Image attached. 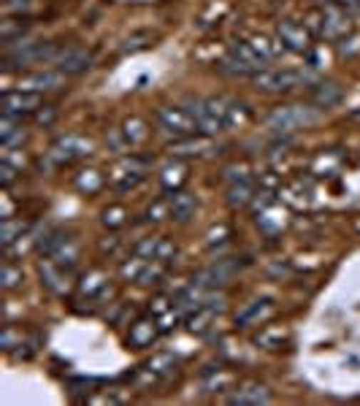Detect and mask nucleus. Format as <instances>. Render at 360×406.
Here are the masks:
<instances>
[{
    "label": "nucleus",
    "instance_id": "nucleus-1",
    "mask_svg": "<svg viewBox=\"0 0 360 406\" xmlns=\"http://www.w3.org/2000/svg\"><path fill=\"white\" fill-rule=\"evenodd\" d=\"M149 176V157L144 155H122L120 160L108 168V187L114 192H130Z\"/></svg>",
    "mask_w": 360,
    "mask_h": 406
},
{
    "label": "nucleus",
    "instance_id": "nucleus-2",
    "mask_svg": "<svg viewBox=\"0 0 360 406\" xmlns=\"http://www.w3.org/2000/svg\"><path fill=\"white\" fill-rule=\"evenodd\" d=\"M312 81V73L304 71V68H263L252 76L254 90L260 93H290V90H298Z\"/></svg>",
    "mask_w": 360,
    "mask_h": 406
},
{
    "label": "nucleus",
    "instance_id": "nucleus-3",
    "mask_svg": "<svg viewBox=\"0 0 360 406\" xmlns=\"http://www.w3.org/2000/svg\"><path fill=\"white\" fill-rule=\"evenodd\" d=\"M60 54V46L52 41H36V43H14L6 46L3 54V68L14 71V68H27L36 66V63H54V57Z\"/></svg>",
    "mask_w": 360,
    "mask_h": 406
},
{
    "label": "nucleus",
    "instance_id": "nucleus-4",
    "mask_svg": "<svg viewBox=\"0 0 360 406\" xmlns=\"http://www.w3.org/2000/svg\"><path fill=\"white\" fill-rule=\"evenodd\" d=\"M320 120V111L314 106H277L266 114V125L279 133H293L298 127H307Z\"/></svg>",
    "mask_w": 360,
    "mask_h": 406
},
{
    "label": "nucleus",
    "instance_id": "nucleus-5",
    "mask_svg": "<svg viewBox=\"0 0 360 406\" xmlns=\"http://www.w3.org/2000/svg\"><path fill=\"white\" fill-rule=\"evenodd\" d=\"M307 19H309L307 30H314V33H317L320 38H325V41H339V38H344V36L349 33L347 14L341 11L336 3L325 6L322 11H312Z\"/></svg>",
    "mask_w": 360,
    "mask_h": 406
},
{
    "label": "nucleus",
    "instance_id": "nucleus-6",
    "mask_svg": "<svg viewBox=\"0 0 360 406\" xmlns=\"http://www.w3.org/2000/svg\"><path fill=\"white\" fill-rule=\"evenodd\" d=\"M155 122L163 133L174 135V138H187V135L198 133L195 117L190 114L187 106H160L155 111Z\"/></svg>",
    "mask_w": 360,
    "mask_h": 406
},
{
    "label": "nucleus",
    "instance_id": "nucleus-7",
    "mask_svg": "<svg viewBox=\"0 0 360 406\" xmlns=\"http://www.w3.org/2000/svg\"><path fill=\"white\" fill-rule=\"evenodd\" d=\"M87 155H93V141L73 133L60 135L52 147H49V160H52L54 165H68V162L81 160V157H87Z\"/></svg>",
    "mask_w": 360,
    "mask_h": 406
},
{
    "label": "nucleus",
    "instance_id": "nucleus-8",
    "mask_svg": "<svg viewBox=\"0 0 360 406\" xmlns=\"http://www.w3.org/2000/svg\"><path fill=\"white\" fill-rule=\"evenodd\" d=\"M0 108H3V117H9V120H22V117L36 114L41 108V93H30V90H9V93H3Z\"/></svg>",
    "mask_w": 360,
    "mask_h": 406
},
{
    "label": "nucleus",
    "instance_id": "nucleus-9",
    "mask_svg": "<svg viewBox=\"0 0 360 406\" xmlns=\"http://www.w3.org/2000/svg\"><path fill=\"white\" fill-rule=\"evenodd\" d=\"M93 60L95 54L90 49H84L79 43H71V46H60V54L54 57V66L66 76H79V73L93 68Z\"/></svg>",
    "mask_w": 360,
    "mask_h": 406
},
{
    "label": "nucleus",
    "instance_id": "nucleus-10",
    "mask_svg": "<svg viewBox=\"0 0 360 406\" xmlns=\"http://www.w3.org/2000/svg\"><path fill=\"white\" fill-rule=\"evenodd\" d=\"M277 41L287 52L295 54H309V30L304 25H298L293 19H279L277 22Z\"/></svg>",
    "mask_w": 360,
    "mask_h": 406
},
{
    "label": "nucleus",
    "instance_id": "nucleus-11",
    "mask_svg": "<svg viewBox=\"0 0 360 406\" xmlns=\"http://www.w3.org/2000/svg\"><path fill=\"white\" fill-rule=\"evenodd\" d=\"M236 271H239V263H236V260H217L209 269L200 271L198 276L192 279V284L206 287V290H217V287H225V284L236 276Z\"/></svg>",
    "mask_w": 360,
    "mask_h": 406
},
{
    "label": "nucleus",
    "instance_id": "nucleus-12",
    "mask_svg": "<svg viewBox=\"0 0 360 406\" xmlns=\"http://www.w3.org/2000/svg\"><path fill=\"white\" fill-rule=\"evenodd\" d=\"M187 108H190V114L195 117V125H198V135H206V138H212V135L222 133L225 130V125H222V120L214 114L212 108H209V103L206 100H187L185 103Z\"/></svg>",
    "mask_w": 360,
    "mask_h": 406
},
{
    "label": "nucleus",
    "instance_id": "nucleus-13",
    "mask_svg": "<svg viewBox=\"0 0 360 406\" xmlns=\"http://www.w3.org/2000/svg\"><path fill=\"white\" fill-rule=\"evenodd\" d=\"M268 401H271V390H268L266 385H260V382H244L227 398V404L236 406H260L268 404Z\"/></svg>",
    "mask_w": 360,
    "mask_h": 406
},
{
    "label": "nucleus",
    "instance_id": "nucleus-14",
    "mask_svg": "<svg viewBox=\"0 0 360 406\" xmlns=\"http://www.w3.org/2000/svg\"><path fill=\"white\" fill-rule=\"evenodd\" d=\"M63 81H66V73H63V71H57V68H54V71H38V73L22 76L16 90L43 93V90H57V87H63Z\"/></svg>",
    "mask_w": 360,
    "mask_h": 406
},
{
    "label": "nucleus",
    "instance_id": "nucleus-15",
    "mask_svg": "<svg viewBox=\"0 0 360 406\" xmlns=\"http://www.w3.org/2000/svg\"><path fill=\"white\" fill-rule=\"evenodd\" d=\"M160 336V325H158V317H141L130 325V333H128V344L135 347V350H144L149 347L155 338Z\"/></svg>",
    "mask_w": 360,
    "mask_h": 406
},
{
    "label": "nucleus",
    "instance_id": "nucleus-16",
    "mask_svg": "<svg viewBox=\"0 0 360 406\" xmlns=\"http://www.w3.org/2000/svg\"><path fill=\"white\" fill-rule=\"evenodd\" d=\"M176 365V358L171 352H158L155 358H149L147 363L141 365V382H160L165 379Z\"/></svg>",
    "mask_w": 360,
    "mask_h": 406
},
{
    "label": "nucleus",
    "instance_id": "nucleus-17",
    "mask_svg": "<svg viewBox=\"0 0 360 406\" xmlns=\"http://www.w3.org/2000/svg\"><path fill=\"white\" fill-rule=\"evenodd\" d=\"M187 179H190V168L185 160H168L160 168V184L165 192H176V189H185Z\"/></svg>",
    "mask_w": 360,
    "mask_h": 406
},
{
    "label": "nucleus",
    "instance_id": "nucleus-18",
    "mask_svg": "<svg viewBox=\"0 0 360 406\" xmlns=\"http://www.w3.org/2000/svg\"><path fill=\"white\" fill-rule=\"evenodd\" d=\"M341 87L336 81H320L309 90V103L317 108H334L339 100H341Z\"/></svg>",
    "mask_w": 360,
    "mask_h": 406
},
{
    "label": "nucleus",
    "instance_id": "nucleus-19",
    "mask_svg": "<svg viewBox=\"0 0 360 406\" xmlns=\"http://www.w3.org/2000/svg\"><path fill=\"white\" fill-rule=\"evenodd\" d=\"M168 203H171V219H176V222H187L190 217L195 214V209H198L195 195L187 192V189L168 192Z\"/></svg>",
    "mask_w": 360,
    "mask_h": 406
},
{
    "label": "nucleus",
    "instance_id": "nucleus-20",
    "mask_svg": "<svg viewBox=\"0 0 360 406\" xmlns=\"http://www.w3.org/2000/svg\"><path fill=\"white\" fill-rule=\"evenodd\" d=\"M106 282H108L106 274H103V271H98V269H93V271H87V274L79 279V284H76V293H79L81 298H90V301H95V298L106 290Z\"/></svg>",
    "mask_w": 360,
    "mask_h": 406
},
{
    "label": "nucleus",
    "instance_id": "nucleus-21",
    "mask_svg": "<svg viewBox=\"0 0 360 406\" xmlns=\"http://www.w3.org/2000/svg\"><path fill=\"white\" fill-rule=\"evenodd\" d=\"M254 201V187L250 179H241V182H230L227 184V206L230 209H244Z\"/></svg>",
    "mask_w": 360,
    "mask_h": 406
},
{
    "label": "nucleus",
    "instance_id": "nucleus-22",
    "mask_svg": "<svg viewBox=\"0 0 360 406\" xmlns=\"http://www.w3.org/2000/svg\"><path fill=\"white\" fill-rule=\"evenodd\" d=\"M227 54H233V57L241 60L244 66H250L254 73H257V71H263V66H266V60L254 52V46L250 43V41H233V43H230V49H227Z\"/></svg>",
    "mask_w": 360,
    "mask_h": 406
},
{
    "label": "nucleus",
    "instance_id": "nucleus-23",
    "mask_svg": "<svg viewBox=\"0 0 360 406\" xmlns=\"http://www.w3.org/2000/svg\"><path fill=\"white\" fill-rule=\"evenodd\" d=\"M38 274H41V279H43V284L52 290V293H63L66 290V271L60 269L54 260H41L38 263Z\"/></svg>",
    "mask_w": 360,
    "mask_h": 406
},
{
    "label": "nucleus",
    "instance_id": "nucleus-24",
    "mask_svg": "<svg viewBox=\"0 0 360 406\" xmlns=\"http://www.w3.org/2000/svg\"><path fill=\"white\" fill-rule=\"evenodd\" d=\"M122 135H125V141H128V147H138V144H144L147 141V122L141 120V117H128V120L120 125Z\"/></svg>",
    "mask_w": 360,
    "mask_h": 406
},
{
    "label": "nucleus",
    "instance_id": "nucleus-25",
    "mask_svg": "<svg viewBox=\"0 0 360 406\" xmlns=\"http://www.w3.org/2000/svg\"><path fill=\"white\" fill-rule=\"evenodd\" d=\"M25 138H27V133H25V127H22L19 122L3 117V122H0V144H3V147H6V149L19 147Z\"/></svg>",
    "mask_w": 360,
    "mask_h": 406
},
{
    "label": "nucleus",
    "instance_id": "nucleus-26",
    "mask_svg": "<svg viewBox=\"0 0 360 406\" xmlns=\"http://www.w3.org/2000/svg\"><path fill=\"white\" fill-rule=\"evenodd\" d=\"M268 311H271V298H257V301H252L247 309L236 314V325L244 328V325L260 323V317H266Z\"/></svg>",
    "mask_w": 360,
    "mask_h": 406
},
{
    "label": "nucleus",
    "instance_id": "nucleus-27",
    "mask_svg": "<svg viewBox=\"0 0 360 406\" xmlns=\"http://www.w3.org/2000/svg\"><path fill=\"white\" fill-rule=\"evenodd\" d=\"M203 152H209V141H206V135L195 141V135H187V138H176L174 144H171V155L174 157H187V155H203Z\"/></svg>",
    "mask_w": 360,
    "mask_h": 406
},
{
    "label": "nucleus",
    "instance_id": "nucleus-28",
    "mask_svg": "<svg viewBox=\"0 0 360 406\" xmlns=\"http://www.w3.org/2000/svg\"><path fill=\"white\" fill-rule=\"evenodd\" d=\"M103 174L101 171H95V168H84V171H79L76 174V179H73V184H76V189H79L81 195H95L98 189L103 187Z\"/></svg>",
    "mask_w": 360,
    "mask_h": 406
},
{
    "label": "nucleus",
    "instance_id": "nucleus-29",
    "mask_svg": "<svg viewBox=\"0 0 360 406\" xmlns=\"http://www.w3.org/2000/svg\"><path fill=\"white\" fill-rule=\"evenodd\" d=\"M147 263H149V257L144 255H130V257H125L120 263V276L125 279V282H138L141 279V274H144V269H147Z\"/></svg>",
    "mask_w": 360,
    "mask_h": 406
},
{
    "label": "nucleus",
    "instance_id": "nucleus-30",
    "mask_svg": "<svg viewBox=\"0 0 360 406\" xmlns=\"http://www.w3.org/2000/svg\"><path fill=\"white\" fill-rule=\"evenodd\" d=\"M165 217H171V203H168V192L160 195V198H155V201L147 206V212H144V222H152V225H158L163 222Z\"/></svg>",
    "mask_w": 360,
    "mask_h": 406
},
{
    "label": "nucleus",
    "instance_id": "nucleus-31",
    "mask_svg": "<svg viewBox=\"0 0 360 406\" xmlns=\"http://www.w3.org/2000/svg\"><path fill=\"white\" fill-rule=\"evenodd\" d=\"M71 241V236H68L66 230H52V233H46V236H43V239H41L38 241V252L43 257H52L54 252H57V249H60V246H63V244H68Z\"/></svg>",
    "mask_w": 360,
    "mask_h": 406
},
{
    "label": "nucleus",
    "instance_id": "nucleus-32",
    "mask_svg": "<svg viewBox=\"0 0 360 406\" xmlns=\"http://www.w3.org/2000/svg\"><path fill=\"white\" fill-rule=\"evenodd\" d=\"M250 43H252L254 52L260 54V57H263L266 63H271L274 57H279V52L284 49L279 41H271L268 36H252V38H250Z\"/></svg>",
    "mask_w": 360,
    "mask_h": 406
},
{
    "label": "nucleus",
    "instance_id": "nucleus-33",
    "mask_svg": "<svg viewBox=\"0 0 360 406\" xmlns=\"http://www.w3.org/2000/svg\"><path fill=\"white\" fill-rule=\"evenodd\" d=\"M27 33V25L19 19H3L0 22V38L6 46H14L16 41H22V36Z\"/></svg>",
    "mask_w": 360,
    "mask_h": 406
},
{
    "label": "nucleus",
    "instance_id": "nucleus-34",
    "mask_svg": "<svg viewBox=\"0 0 360 406\" xmlns=\"http://www.w3.org/2000/svg\"><path fill=\"white\" fill-rule=\"evenodd\" d=\"M52 260L60 266L63 271H71L73 266H76V260H79V246H76V241L71 239L68 244H63L57 252L52 255Z\"/></svg>",
    "mask_w": 360,
    "mask_h": 406
},
{
    "label": "nucleus",
    "instance_id": "nucleus-35",
    "mask_svg": "<svg viewBox=\"0 0 360 406\" xmlns=\"http://www.w3.org/2000/svg\"><path fill=\"white\" fill-rule=\"evenodd\" d=\"M250 120V108L233 100V98H225V127H233V125H244Z\"/></svg>",
    "mask_w": 360,
    "mask_h": 406
},
{
    "label": "nucleus",
    "instance_id": "nucleus-36",
    "mask_svg": "<svg viewBox=\"0 0 360 406\" xmlns=\"http://www.w3.org/2000/svg\"><path fill=\"white\" fill-rule=\"evenodd\" d=\"M27 230V222L25 219H14V217H9V219H3V246L9 249L16 239H22V233Z\"/></svg>",
    "mask_w": 360,
    "mask_h": 406
},
{
    "label": "nucleus",
    "instance_id": "nucleus-37",
    "mask_svg": "<svg viewBox=\"0 0 360 406\" xmlns=\"http://www.w3.org/2000/svg\"><path fill=\"white\" fill-rule=\"evenodd\" d=\"M284 338H287V333H284L282 328H263V330L254 336V344H260V347H266V350H279Z\"/></svg>",
    "mask_w": 360,
    "mask_h": 406
},
{
    "label": "nucleus",
    "instance_id": "nucleus-38",
    "mask_svg": "<svg viewBox=\"0 0 360 406\" xmlns=\"http://www.w3.org/2000/svg\"><path fill=\"white\" fill-rule=\"evenodd\" d=\"M165 271H168V263L149 260L147 269H144V274H141V279H138L135 284H144V287H149V284H160V279L165 276Z\"/></svg>",
    "mask_w": 360,
    "mask_h": 406
},
{
    "label": "nucleus",
    "instance_id": "nucleus-39",
    "mask_svg": "<svg viewBox=\"0 0 360 406\" xmlns=\"http://www.w3.org/2000/svg\"><path fill=\"white\" fill-rule=\"evenodd\" d=\"M217 71L220 73H225V76H254V71L250 66H244L241 60H236L233 54H227L225 60L217 66Z\"/></svg>",
    "mask_w": 360,
    "mask_h": 406
},
{
    "label": "nucleus",
    "instance_id": "nucleus-40",
    "mask_svg": "<svg viewBox=\"0 0 360 406\" xmlns=\"http://www.w3.org/2000/svg\"><path fill=\"white\" fill-rule=\"evenodd\" d=\"M101 222H103V228L117 230V228H122V225L128 222V212H125L122 206H108L106 212L101 214Z\"/></svg>",
    "mask_w": 360,
    "mask_h": 406
},
{
    "label": "nucleus",
    "instance_id": "nucleus-41",
    "mask_svg": "<svg viewBox=\"0 0 360 406\" xmlns=\"http://www.w3.org/2000/svg\"><path fill=\"white\" fill-rule=\"evenodd\" d=\"M176 255H179V249H176V244L171 239H163L160 236V244H158V252H155V260H160V263H174Z\"/></svg>",
    "mask_w": 360,
    "mask_h": 406
},
{
    "label": "nucleus",
    "instance_id": "nucleus-42",
    "mask_svg": "<svg viewBox=\"0 0 360 406\" xmlns=\"http://www.w3.org/2000/svg\"><path fill=\"white\" fill-rule=\"evenodd\" d=\"M158 244H160V236H147V239L135 241L133 252H135V255L149 257V260H155V252H158Z\"/></svg>",
    "mask_w": 360,
    "mask_h": 406
},
{
    "label": "nucleus",
    "instance_id": "nucleus-43",
    "mask_svg": "<svg viewBox=\"0 0 360 406\" xmlns=\"http://www.w3.org/2000/svg\"><path fill=\"white\" fill-rule=\"evenodd\" d=\"M106 147H108V152H114V155H122V152L128 149V141H125V135H122L120 127H111L106 133Z\"/></svg>",
    "mask_w": 360,
    "mask_h": 406
},
{
    "label": "nucleus",
    "instance_id": "nucleus-44",
    "mask_svg": "<svg viewBox=\"0 0 360 406\" xmlns=\"http://www.w3.org/2000/svg\"><path fill=\"white\" fill-rule=\"evenodd\" d=\"M19 282H22V269H16L14 263L6 260V263H3V287H6V290H14Z\"/></svg>",
    "mask_w": 360,
    "mask_h": 406
},
{
    "label": "nucleus",
    "instance_id": "nucleus-45",
    "mask_svg": "<svg viewBox=\"0 0 360 406\" xmlns=\"http://www.w3.org/2000/svg\"><path fill=\"white\" fill-rule=\"evenodd\" d=\"M168 309H174V298L158 296L149 301V314H152V317H160V314H165Z\"/></svg>",
    "mask_w": 360,
    "mask_h": 406
},
{
    "label": "nucleus",
    "instance_id": "nucleus-46",
    "mask_svg": "<svg viewBox=\"0 0 360 406\" xmlns=\"http://www.w3.org/2000/svg\"><path fill=\"white\" fill-rule=\"evenodd\" d=\"M16 174H19V168H16V165L0 160V184H3V189H9L14 182H16Z\"/></svg>",
    "mask_w": 360,
    "mask_h": 406
},
{
    "label": "nucleus",
    "instance_id": "nucleus-47",
    "mask_svg": "<svg viewBox=\"0 0 360 406\" xmlns=\"http://www.w3.org/2000/svg\"><path fill=\"white\" fill-rule=\"evenodd\" d=\"M54 120H57V106H41L38 111H36V122L43 125V127H49Z\"/></svg>",
    "mask_w": 360,
    "mask_h": 406
},
{
    "label": "nucleus",
    "instance_id": "nucleus-48",
    "mask_svg": "<svg viewBox=\"0 0 360 406\" xmlns=\"http://www.w3.org/2000/svg\"><path fill=\"white\" fill-rule=\"evenodd\" d=\"M144 41H149V33H138V36H133V38H128L125 43H122V52H135V49H144V46H147Z\"/></svg>",
    "mask_w": 360,
    "mask_h": 406
},
{
    "label": "nucleus",
    "instance_id": "nucleus-49",
    "mask_svg": "<svg viewBox=\"0 0 360 406\" xmlns=\"http://www.w3.org/2000/svg\"><path fill=\"white\" fill-rule=\"evenodd\" d=\"M360 52V38H341V43H339V54L341 57H352V54Z\"/></svg>",
    "mask_w": 360,
    "mask_h": 406
},
{
    "label": "nucleus",
    "instance_id": "nucleus-50",
    "mask_svg": "<svg viewBox=\"0 0 360 406\" xmlns=\"http://www.w3.org/2000/svg\"><path fill=\"white\" fill-rule=\"evenodd\" d=\"M6 9H30V0H3Z\"/></svg>",
    "mask_w": 360,
    "mask_h": 406
},
{
    "label": "nucleus",
    "instance_id": "nucleus-51",
    "mask_svg": "<svg viewBox=\"0 0 360 406\" xmlns=\"http://www.w3.org/2000/svg\"><path fill=\"white\" fill-rule=\"evenodd\" d=\"M114 246H117V236H111V241H103L101 244V249H103V252H114Z\"/></svg>",
    "mask_w": 360,
    "mask_h": 406
},
{
    "label": "nucleus",
    "instance_id": "nucleus-52",
    "mask_svg": "<svg viewBox=\"0 0 360 406\" xmlns=\"http://www.w3.org/2000/svg\"><path fill=\"white\" fill-rule=\"evenodd\" d=\"M336 3H341V6H355V3H360V0H336Z\"/></svg>",
    "mask_w": 360,
    "mask_h": 406
},
{
    "label": "nucleus",
    "instance_id": "nucleus-53",
    "mask_svg": "<svg viewBox=\"0 0 360 406\" xmlns=\"http://www.w3.org/2000/svg\"><path fill=\"white\" fill-rule=\"evenodd\" d=\"M355 120H358V122H360V111H358V114H355Z\"/></svg>",
    "mask_w": 360,
    "mask_h": 406
}]
</instances>
